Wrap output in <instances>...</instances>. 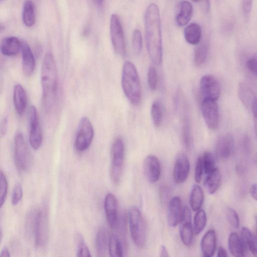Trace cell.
<instances>
[{"mask_svg": "<svg viewBox=\"0 0 257 257\" xmlns=\"http://www.w3.org/2000/svg\"><path fill=\"white\" fill-rule=\"evenodd\" d=\"M145 38L149 57L156 65L162 60L161 24L158 7L151 4L147 8L145 16Z\"/></svg>", "mask_w": 257, "mask_h": 257, "instance_id": "obj_1", "label": "cell"}, {"mask_svg": "<svg viewBox=\"0 0 257 257\" xmlns=\"http://www.w3.org/2000/svg\"><path fill=\"white\" fill-rule=\"evenodd\" d=\"M42 90V103L46 111L53 107L56 99L58 86L57 66L54 56L51 53L45 55L41 71Z\"/></svg>", "mask_w": 257, "mask_h": 257, "instance_id": "obj_2", "label": "cell"}, {"mask_svg": "<svg viewBox=\"0 0 257 257\" xmlns=\"http://www.w3.org/2000/svg\"><path fill=\"white\" fill-rule=\"evenodd\" d=\"M121 86L130 102L135 106L139 105L142 99L141 81L135 66L130 61L125 62L123 65Z\"/></svg>", "mask_w": 257, "mask_h": 257, "instance_id": "obj_3", "label": "cell"}, {"mask_svg": "<svg viewBox=\"0 0 257 257\" xmlns=\"http://www.w3.org/2000/svg\"><path fill=\"white\" fill-rule=\"evenodd\" d=\"M128 221L132 238L136 245L143 248L146 243L145 223L139 209L131 207L128 211Z\"/></svg>", "mask_w": 257, "mask_h": 257, "instance_id": "obj_4", "label": "cell"}, {"mask_svg": "<svg viewBox=\"0 0 257 257\" xmlns=\"http://www.w3.org/2000/svg\"><path fill=\"white\" fill-rule=\"evenodd\" d=\"M34 236L35 245L37 248L43 247L48 241L49 213L46 206L37 210Z\"/></svg>", "mask_w": 257, "mask_h": 257, "instance_id": "obj_5", "label": "cell"}, {"mask_svg": "<svg viewBox=\"0 0 257 257\" xmlns=\"http://www.w3.org/2000/svg\"><path fill=\"white\" fill-rule=\"evenodd\" d=\"M14 158L17 168L20 172H26L31 167L32 156L20 132L18 133L15 138Z\"/></svg>", "mask_w": 257, "mask_h": 257, "instance_id": "obj_6", "label": "cell"}, {"mask_svg": "<svg viewBox=\"0 0 257 257\" xmlns=\"http://www.w3.org/2000/svg\"><path fill=\"white\" fill-rule=\"evenodd\" d=\"M94 137V129L89 119L82 117L79 122L74 142L75 149L78 152L86 150L90 146Z\"/></svg>", "mask_w": 257, "mask_h": 257, "instance_id": "obj_7", "label": "cell"}, {"mask_svg": "<svg viewBox=\"0 0 257 257\" xmlns=\"http://www.w3.org/2000/svg\"><path fill=\"white\" fill-rule=\"evenodd\" d=\"M111 178L115 184H119L121 179L124 157V147L121 138L114 141L112 151Z\"/></svg>", "mask_w": 257, "mask_h": 257, "instance_id": "obj_8", "label": "cell"}, {"mask_svg": "<svg viewBox=\"0 0 257 257\" xmlns=\"http://www.w3.org/2000/svg\"><path fill=\"white\" fill-rule=\"evenodd\" d=\"M110 35L115 52L123 56L126 51L125 38L119 17L116 14L110 17Z\"/></svg>", "mask_w": 257, "mask_h": 257, "instance_id": "obj_9", "label": "cell"}, {"mask_svg": "<svg viewBox=\"0 0 257 257\" xmlns=\"http://www.w3.org/2000/svg\"><path fill=\"white\" fill-rule=\"evenodd\" d=\"M30 125L29 142L34 150L39 149L42 143L43 133L37 108L34 105L30 107L28 111Z\"/></svg>", "mask_w": 257, "mask_h": 257, "instance_id": "obj_10", "label": "cell"}, {"mask_svg": "<svg viewBox=\"0 0 257 257\" xmlns=\"http://www.w3.org/2000/svg\"><path fill=\"white\" fill-rule=\"evenodd\" d=\"M201 111L207 127L211 130H216L219 126V115L216 101L204 99L201 103Z\"/></svg>", "mask_w": 257, "mask_h": 257, "instance_id": "obj_11", "label": "cell"}, {"mask_svg": "<svg viewBox=\"0 0 257 257\" xmlns=\"http://www.w3.org/2000/svg\"><path fill=\"white\" fill-rule=\"evenodd\" d=\"M180 222V234L182 241L186 246H190L193 242L194 232L191 223V212L187 206L183 207Z\"/></svg>", "mask_w": 257, "mask_h": 257, "instance_id": "obj_12", "label": "cell"}, {"mask_svg": "<svg viewBox=\"0 0 257 257\" xmlns=\"http://www.w3.org/2000/svg\"><path fill=\"white\" fill-rule=\"evenodd\" d=\"M200 87L204 99L216 101L220 96V84L212 75H206L202 77L200 81Z\"/></svg>", "mask_w": 257, "mask_h": 257, "instance_id": "obj_13", "label": "cell"}, {"mask_svg": "<svg viewBox=\"0 0 257 257\" xmlns=\"http://www.w3.org/2000/svg\"><path fill=\"white\" fill-rule=\"evenodd\" d=\"M143 170L146 179L150 183L157 182L161 175L159 160L154 155L148 156L143 163Z\"/></svg>", "mask_w": 257, "mask_h": 257, "instance_id": "obj_14", "label": "cell"}, {"mask_svg": "<svg viewBox=\"0 0 257 257\" xmlns=\"http://www.w3.org/2000/svg\"><path fill=\"white\" fill-rule=\"evenodd\" d=\"M234 140L230 134L220 135L217 139L216 145V154L217 158L224 160L232 155L234 149Z\"/></svg>", "mask_w": 257, "mask_h": 257, "instance_id": "obj_15", "label": "cell"}, {"mask_svg": "<svg viewBox=\"0 0 257 257\" xmlns=\"http://www.w3.org/2000/svg\"><path fill=\"white\" fill-rule=\"evenodd\" d=\"M190 171V162L183 154H180L177 156L173 169V178L178 184L184 183L188 176Z\"/></svg>", "mask_w": 257, "mask_h": 257, "instance_id": "obj_16", "label": "cell"}, {"mask_svg": "<svg viewBox=\"0 0 257 257\" xmlns=\"http://www.w3.org/2000/svg\"><path fill=\"white\" fill-rule=\"evenodd\" d=\"M104 209L108 223L112 228H115L118 223L117 202L115 196L107 193L104 199Z\"/></svg>", "mask_w": 257, "mask_h": 257, "instance_id": "obj_17", "label": "cell"}, {"mask_svg": "<svg viewBox=\"0 0 257 257\" xmlns=\"http://www.w3.org/2000/svg\"><path fill=\"white\" fill-rule=\"evenodd\" d=\"M183 207L180 197L175 196L169 201L167 210V221L170 227L176 226L180 222Z\"/></svg>", "mask_w": 257, "mask_h": 257, "instance_id": "obj_18", "label": "cell"}, {"mask_svg": "<svg viewBox=\"0 0 257 257\" xmlns=\"http://www.w3.org/2000/svg\"><path fill=\"white\" fill-rule=\"evenodd\" d=\"M23 43L16 37H6L1 43V53L6 56L17 55L22 51Z\"/></svg>", "mask_w": 257, "mask_h": 257, "instance_id": "obj_19", "label": "cell"}, {"mask_svg": "<svg viewBox=\"0 0 257 257\" xmlns=\"http://www.w3.org/2000/svg\"><path fill=\"white\" fill-rule=\"evenodd\" d=\"M13 101L16 111L19 115H22L27 105V95L23 86L16 84L14 88Z\"/></svg>", "mask_w": 257, "mask_h": 257, "instance_id": "obj_20", "label": "cell"}, {"mask_svg": "<svg viewBox=\"0 0 257 257\" xmlns=\"http://www.w3.org/2000/svg\"><path fill=\"white\" fill-rule=\"evenodd\" d=\"M228 248L231 254L235 257L244 256L247 248L241 237L235 232L231 233L228 238Z\"/></svg>", "mask_w": 257, "mask_h": 257, "instance_id": "obj_21", "label": "cell"}, {"mask_svg": "<svg viewBox=\"0 0 257 257\" xmlns=\"http://www.w3.org/2000/svg\"><path fill=\"white\" fill-rule=\"evenodd\" d=\"M216 247L215 231L211 229L203 236L201 242V249L203 256L211 257L215 253Z\"/></svg>", "mask_w": 257, "mask_h": 257, "instance_id": "obj_22", "label": "cell"}, {"mask_svg": "<svg viewBox=\"0 0 257 257\" xmlns=\"http://www.w3.org/2000/svg\"><path fill=\"white\" fill-rule=\"evenodd\" d=\"M22 69L25 75H31L35 68V60L32 50L29 46L23 43L22 49Z\"/></svg>", "mask_w": 257, "mask_h": 257, "instance_id": "obj_23", "label": "cell"}, {"mask_svg": "<svg viewBox=\"0 0 257 257\" xmlns=\"http://www.w3.org/2000/svg\"><path fill=\"white\" fill-rule=\"evenodd\" d=\"M193 8L188 1H182L179 6V10L176 16V22L180 27H184L188 24L191 19Z\"/></svg>", "mask_w": 257, "mask_h": 257, "instance_id": "obj_24", "label": "cell"}, {"mask_svg": "<svg viewBox=\"0 0 257 257\" xmlns=\"http://www.w3.org/2000/svg\"><path fill=\"white\" fill-rule=\"evenodd\" d=\"M184 35L188 43L193 45L198 44L202 36L201 27L197 23H190L184 29Z\"/></svg>", "mask_w": 257, "mask_h": 257, "instance_id": "obj_25", "label": "cell"}, {"mask_svg": "<svg viewBox=\"0 0 257 257\" xmlns=\"http://www.w3.org/2000/svg\"><path fill=\"white\" fill-rule=\"evenodd\" d=\"M107 233L105 228H99L95 237L96 248L98 256H104L108 246Z\"/></svg>", "mask_w": 257, "mask_h": 257, "instance_id": "obj_26", "label": "cell"}, {"mask_svg": "<svg viewBox=\"0 0 257 257\" xmlns=\"http://www.w3.org/2000/svg\"><path fill=\"white\" fill-rule=\"evenodd\" d=\"M221 179V173L218 168H216L207 174L204 181V186L209 194H214L217 190L220 184Z\"/></svg>", "mask_w": 257, "mask_h": 257, "instance_id": "obj_27", "label": "cell"}, {"mask_svg": "<svg viewBox=\"0 0 257 257\" xmlns=\"http://www.w3.org/2000/svg\"><path fill=\"white\" fill-rule=\"evenodd\" d=\"M22 20L24 24L28 27H32L35 22V6L31 0H25L22 11Z\"/></svg>", "mask_w": 257, "mask_h": 257, "instance_id": "obj_28", "label": "cell"}, {"mask_svg": "<svg viewBox=\"0 0 257 257\" xmlns=\"http://www.w3.org/2000/svg\"><path fill=\"white\" fill-rule=\"evenodd\" d=\"M204 201V193L202 188L194 185L191 190L190 196V205L193 211L200 209Z\"/></svg>", "mask_w": 257, "mask_h": 257, "instance_id": "obj_29", "label": "cell"}, {"mask_svg": "<svg viewBox=\"0 0 257 257\" xmlns=\"http://www.w3.org/2000/svg\"><path fill=\"white\" fill-rule=\"evenodd\" d=\"M241 237L247 249L257 257V237L246 227H242Z\"/></svg>", "mask_w": 257, "mask_h": 257, "instance_id": "obj_30", "label": "cell"}, {"mask_svg": "<svg viewBox=\"0 0 257 257\" xmlns=\"http://www.w3.org/2000/svg\"><path fill=\"white\" fill-rule=\"evenodd\" d=\"M238 96L240 101L246 107H250L255 98L253 91L245 83H240L238 88Z\"/></svg>", "mask_w": 257, "mask_h": 257, "instance_id": "obj_31", "label": "cell"}, {"mask_svg": "<svg viewBox=\"0 0 257 257\" xmlns=\"http://www.w3.org/2000/svg\"><path fill=\"white\" fill-rule=\"evenodd\" d=\"M109 253L112 257H121L123 256V247L121 241L115 233H112L109 238Z\"/></svg>", "mask_w": 257, "mask_h": 257, "instance_id": "obj_32", "label": "cell"}, {"mask_svg": "<svg viewBox=\"0 0 257 257\" xmlns=\"http://www.w3.org/2000/svg\"><path fill=\"white\" fill-rule=\"evenodd\" d=\"M208 53V44L205 42L200 43L195 50L194 61L195 65L201 66L206 61Z\"/></svg>", "mask_w": 257, "mask_h": 257, "instance_id": "obj_33", "label": "cell"}, {"mask_svg": "<svg viewBox=\"0 0 257 257\" xmlns=\"http://www.w3.org/2000/svg\"><path fill=\"white\" fill-rule=\"evenodd\" d=\"M182 141L184 146L189 149L191 145L192 139L190 129V122L188 114L186 113L184 115L182 126Z\"/></svg>", "mask_w": 257, "mask_h": 257, "instance_id": "obj_34", "label": "cell"}, {"mask_svg": "<svg viewBox=\"0 0 257 257\" xmlns=\"http://www.w3.org/2000/svg\"><path fill=\"white\" fill-rule=\"evenodd\" d=\"M207 217L205 212L202 209L197 211L194 218V232L197 235L200 233L205 227Z\"/></svg>", "mask_w": 257, "mask_h": 257, "instance_id": "obj_35", "label": "cell"}, {"mask_svg": "<svg viewBox=\"0 0 257 257\" xmlns=\"http://www.w3.org/2000/svg\"><path fill=\"white\" fill-rule=\"evenodd\" d=\"M75 239L77 246V256L90 257V252L82 234L77 232L75 235Z\"/></svg>", "mask_w": 257, "mask_h": 257, "instance_id": "obj_36", "label": "cell"}, {"mask_svg": "<svg viewBox=\"0 0 257 257\" xmlns=\"http://www.w3.org/2000/svg\"><path fill=\"white\" fill-rule=\"evenodd\" d=\"M151 117L155 126H159L162 121V110L160 102L155 100L152 104L151 109Z\"/></svg>", "mask_w": 257, "mask_h": 257, "instance_id": "obj_37", "label": "cell"}, {"mask_svg": "<svg viewBox=\"0 0 257 257\" xmlns=\"http://www.w3.org/2000/svg\"><path fill=\"white\" fill-rule=\"evenodd\" d=\"M201 158L203 170L206 174H208L216 168L214 157L210 152H204Z\"/></svg>", "mask_w": 257, "mask_h": 257, "instance_id": "obj_38", "label": "cell"}, {"mask_svg": "<svg viewBox=\"0 0 257 257\" xmlns=\"http://www.w3.org/2000/svg\"><path fill=\"white\" fill-rule=\"evenodd\" d=\"M37 210L31 209L27 214L25 228L26 233L29 236L34 235Z\"/></svg>", "mask_w": 257, "mask_h": 257, "instance_id": "obj_39", "label": "cell"}, {"mask_svg": "<svg viewBox=\"0 0 257 257\" xmlns=\"http://www.w3.org/2000/svg\"><path fill=\"white\" fill-rule=\"evenodd\" d=\"M132 45L133 50L136 54H139L142 47V37L141 31L135 29L132 34Z\"/></svg>", "mask_w": 257, "mask_h": 257, "instance_id": "obj_40", "label": "cell"}, {"mask_svg": "<svg viewBox=\"0 0 257 257\" xmlns=\"http://www.w3.org/2000/svg\"><path fill=\"white\" fill-rule=\"evenodd\" d=\"M8 192V182L5 175L1 172L0 204L2 208L6 199Z\"/></svg>", "mask_w": 257, "mask_h": 257, "instance_id": "obj_41", "label": "cell"}, {"mask_svg": "<svg viewBox=\"0 0 257 257\" xmlns=\"http://www.w3.org/2000/svg\"><path fill=\"white\" fill-rule=\"evenodd\" d=\"M226 217L229 223L235 229L239 226V219L236 211L232 208H228L226 211Z\"/></svg>", "mask_w": 257, "mask_h": 257, "instance_id": "obj_42", "label": "cell"}, {"mask_svg": "<svg viewBox=\"0 0 257 257\" xmlns=\"http://www.w3.org/2000/svg\"><path fill=\"white\" fill-rule=\"evenodd\" d=\"M148 82L150 88L154 90L158 85V74L156 69L153 66L150 67L148 73Z\"/></svg>", "mask_w": 257, "mask_h": 257, "instance_id": "obj_43", "label": "cell"}, {"mask_svg": "<svg viewBox=\"0 0 257 257\" xmlns=\"http://www.w3.org/2000/svg\"><path fill=\"white\" fill-rule=\"evenodd\" d=\"M23 197V188L21 184H16L13 192L12 203L14 205H17Z\"/></svg>", "mask_w": 257, "mask_h": 257, "instance_id": "obj_44", "label": "cell"}, {"mask_svg": "<svg viewBox=\"0 0 257 257\" xmlns=\"http://www.w3.org/2000/svg\"><path fill=\"white\" fill-rule=\"evenodd\" d=\"M203 170L202 158L200 157L197 160L195 166V179L196 182L199 183L201 181Z\"/></svg>", "mask_w": 257, "mask_h": 257, "instance_id": "obj_45", "label": "cell"}, {"mask_svg": "<svg viewBox=\"0 0 257 257\" xmlns=\"http://www.w3.org/2000/svg\"><path fill=\"white\" fill-rule=\"evenodd\" d=\"M247 66L252 74L257 76V53L248 60Z\"/></svg>", "mask_w": 257, "mask_h": 257, "instance_id": "obj_46", "label": "cell"}, {"mask_svg": "<svg viewBox=\"0 0 257 257\" xmlns=\"http://www.w3.org/2000/svg\"><path fill=\"white\" fill-rule=\"evenodd\" d=\"M160 199L163 204L168 200L170 194V188L166 186H162L160 188Z\"/></svg>", "mask_w": 257, "mask_h": 257, "instance_id": "obj_47", "label": "cell"}, {"mask_svg": "<svg viewBox=\"0 0 257 257\" xmlns=\"http://www.w3.org/2000/svg\"><path fill=\"white\" fill-rule=\"evenodd\" d=\"M252 0H243V9L244 13L248 14L251 10Z\"/></svg>", "mask_w": 257, "mask_h": 257, "instance_id": "obj_48", "label": "cell"}, {"mask_svg": "<svg viewBox=\"0 0 257 257\" xmlns=\"http://www.w3.org/2000/svg\"><path fill=\"white\" fill-rule=\"evenodd\" d=\"M8 119L7 117L4 118L1 123V133L2 135L4 136L7 131Z\"/></svg>", "mask_w": 257, "mask_h": 257, "instance_id": "obj_49", "label": "cell"}, {"mask_svg": "<svg viewBox=\"0 0 257 257\" xmlns=\"http://www.w3.org/2000/svg\"><path fill=\"white\" fill-rule=\"evenodd\" d=\"M250 193L251 197L257 201V183L253 184L251 186Z\"/></svg>", "mask_w": 257, "mask_h": 257, "instance_id": "obj_50", "label": "cell"}, {"mask_svg": "<svg viewBox=\"0 0 257 257\" xmlns=\"http://www.w3.org/2000/svg\"><path fill=\"white\" fill-rule=\"evenodd\" d=\"M228 255L226 250L222 246H219L217 251V256L226 257Z\"/></svg>", "mask_w": 257, "mask_h": 257, "instance_id": "obj_51", "label": "cell"}, {"mask_svg": "<svg viewBox=\"0 0 257 257\" xmlns=\"http://www.w3.org/2000/svg\"><path fill=\"white\" fill-rule=\"evenodd\" d=\"M160 256L161 257L169 256L168 250L164 245H161L160 247Z\"/></svg>", "mask_w": 257, "mask_h": 257, "instance_id": "obj_52", "label": "cell"}, {"mask_svg": "<svg viewBox=\"0 0 257 257\" xmlns=\"http://www.w3.org/2000/svg\"><path fill=\"white\" fill-rule=\"evenodd\" d=\"M1 257H10V254L7 247H4L2 250L0 254Z\"/></svg>", "mask_w": 257, "mask_h": 257, "instance_id": "obj_53", "label": "cell"}, {"mask_svg": "<svg viewBox=\"0 0 257 257\" xmlns=\"http://www.w3.org/2000/svg\"><path fill=\"white\" fill-rule=\"evenodd\" d=\"M254 130L255 136L257 138V115H253Z\"/></svg>", "mask_w": 257, "mask_h": 257, "instance_id": "obj_54", "label": "cell"}, {"mask_svg": "<svg viewBox=\"0 0 257 257\" xmlns=\"http://www.w3.org/2000/svg\"><path fill=\"white\" fill-rule=\"evenodd\" d=\"M253 162L254 164L257 166V153L255 154L253 158Z\"/></svg>", "mask_w": 257, "mask_h": 257, "instance_id": "obj_55", "label": "cell"}, {"mask_svg": "<svg viewBox=\"0 0 257 257\" xmlns=\"http://www.w3.org/2000/svg\"><path fill=\"white\" fill-rule=\"evenodd\" d=\"M95 3H97L98 5H100L103 2V0H94Z\"/></svg>", "mask_w": 257, "mask_h": 257, "instance_id": "obj_56", "label": "cell"}, {"mask_svg": "<svg viewBox=\"0 0 257 257\" xmlns=\"http://www.w3.org/2000/svg\"><path fill=\"white\" fill-rule=\"evenodd\" d=\"M191 1H193V2L197 3V2H198L199 1H200V0H191Z\"/></svg>", "mask_w": 257, "mask_h": 257, "instance_id": "obj_57", "label": "cell"}, {"mask_svg": "<svg viewBox=\"0 0 257 257\" xmlns=\"http://www.w3.org/2000/svg\"><path fill=\"white\" fill-rule=\"evenodd\" d=\"M3 1V0H1V1Z\"/></svg>", "mask_w": 257, "mask_h": 257, "instance_id": "obj_58", "label": "cell"}, {"mask_svg": "<svg viewBox=\"0 0 257 257\" xmlns=\"http://www.w3.org/2000/svg\"><path fill=\"white\" fill-rule=\"evenodd\" d=\"M256 226H257V225H256ZM256 231H257V230H256Z\"/></svg>", "mask_w": 257, "mask_h": 257, "instance_id": "obj_59", "label": "cell"}]
</instances>
